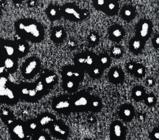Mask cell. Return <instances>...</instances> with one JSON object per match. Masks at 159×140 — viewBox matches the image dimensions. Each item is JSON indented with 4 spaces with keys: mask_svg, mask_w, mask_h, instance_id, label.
<instances>
[{
    "mask_svg": "<svg viewBox=\"0 0 159 140\" xmlns=\"http://www.w3.org/2000/svg\"><path fill=\"white\" fill-rule=\"evenodd\" d=\"M15 28L17 35L25 41L39 43L44 38L45 30L39 22L32 18H22L16 21Z\"/></svg>",
    "mask_w": 159,
    "mask_h": 140,
    "instance_id": "cell-1",
    "label": "cell"
},
{
    "mask_svg": "<svg viewBox=\"0 0 159 140\" xmlns=\"http://www.w3.org/2000/svg\"><path fill=\"white\" fill-rule=\"evenodd\" d=\"M115 7V5L113 3H109L108 5V9L110 10H113L114 9Z\"/></svg>",
    "mask_w": 159,
    "mask_h": 140,
    "instance_id": "cell-38",
    "label": "cell"
},
{
    "mask_svg": "<svg viewBox=\"0 0 159 140\" xmlns=\"http://www.w3.org/2000/svg\"><path fill=\"white\" fill-rule=\"evenodd\" d=\"M4 40L3 39L0 38V50L2 48V44H3Z\"/></svg>",
    "mask_w": 159,
    "mask_h": 140,
    "instance_id": "cell-44",
    "label": "cell"
},
{
    "mask_svg": "<svg viewBox=\"0 0 159 140\" xmlns=\"http://www.w3.org/2000/svg\"><path fill=\"white\" fill-rule=\"evenodd\" d=\"M18 37V36H17ZM18 37L15 41V54L17 58H21L25 57L29 52L30 46L26 41Z\"/></svg>",
    "mask_w": 159,
    "mask_h": 140,
    "instance_id": "cell-11",
    "label": "cell"
},
{
    "mask_svg": "<svg viewBox=\"0 0 159 140\" xmlns=\"http://www.w3.org/2000/svg\"><path fill=\"white\" fill-rule=\"evenodd\" d=\"M146 95L144 88L141 86L134 87L132 91V97L133 99L138 102L144 100Z\"/></svg>",
    "mask_w": 159,
    "mask_h": 140,
    "instance_id": "cell-22",
    "label": "cell"
},
{
    "mask_svg": "<svg viewBox=\"0 0 159 140\" xmlns=\"http://www.w3.org/2000/svg\"><path fill=\"white\" fill-rule=\"evenodd\" d=\"M37 124H34V123H32V124H30V128L32 129H35L36 128H37Z\"/></svg>",
    "mask_w": 159,
    "mask_h": 140,
    "instance_id": "cell-39",
    "label": "cell"
},
{
    "mask_svg": "<svg viewBox=\"0 0 159 140\" xmlns=\"http://www.w3.org/2000/svg\"><path fill=\"white\" fill-rule=\"evenodd\" d=\"M41 63L37 57H30L25 60L22 66V76L25 79L33 78L39 72L41 69Z\"/></svg>",
    "mask_w": 159,
    "mask_h": 140,
    "instance_id": "cell-5",
    "label": "cell"
},
{
    "mask_svg": "<svg viewBox=\"0 0 159 140\" xmlns=\"http://www.w3.org/2000/svg\"><path fill=\"white\" fill-rule=\"evenodd\" d=\"M111 62V57L107 53H102L98 55L97 64L103 70L110 67Z\"/></svg>",
    "mask_w": 159,
    "mask_h": 140,
    "instance_id": "cell-21",
    "label": "cell"
},
{
    "mask_svg": "<svg viewBox=\"0 0 159 140\" xmlns=\"http://www.w3.org/2000/svg\"><path fill=\"white\" fill-rule=\"evenodd\" d=\"M18 59L16 57H4L2 63L9 74L14 73L16 71L18 65Z\"/></svg>",
    "mask_w": 159,
    "mask_h": 140,
    "instance_id": "cell-17",
    "label": "cell"
},
{
    "mask_svg": "<svg viewBox=\"0 0 159 140\" xmlns=\"http://www.w3.org/2000/svg\"><path fill=\"white\" fill-rule=\"evenodd\" d=\"M42 83L50 90L58 82V77L56 74L51 70L46 69L41 72L39 77Z\"/></svg>",
    "mask_w": 159,
    "mask_h": 140,
    "instance_id": "cell-9",
    "label": "cell"
},
{
    "mask_svg": "<svg viewBox=\"0 0 159 140\" xmlns=\"http://www.w3.org/2000/svg\"><path fill=\"white\" fill-rule=\"evenodd\" d=\"M125 75L123 70L118 67H112L108 73V78L111 82L115 85L121 83L125 79Z\"/></svg>",
    "mask_w": 159,
    "mask_h": 140,
    "instance_id": "cell-13",
    "label": "cell"
},
{
    "mask_svg": "<svg viewBox=\"0 0 159 140\" xmlns=\"http://www.w3.org/2000/svg\"><path fill=\"white\" fill-rule=\"evenodd\" d=\"M150 33V26L149 23L145 22L142 23L138 28L137 31L136 37L146 42L149 38Z\"/></svg>",
    "mask_w": 159,
    "mask_h": 140,
    "instance_id": "cell-18",
    "label": "cell"
},
{
    "mask_svg": "<svg viewBox=\"0 0 159 140\" xmlns=\"http://www.w3.org/2000/svg\"><path fill=\"white\" fill-rule=\"evenodd\" d=\"M132 73L136 77H143L146 73L145 67L142 63H136Z\"/></svg>",
    "mask_w": 159,
    "mask_h": 140,
    "instance_id": "cell-26",
    "label": "cell"
},
{
    "mask_svg": "<svg viewBox=\"0 0 159 140\" xmlns=\"http://www.w3.org/2000/svg\"><path fill=\"white\" fill-rule=\"evenodd\" d=\"M52 107L57 111H68L72 110L70 96L63 95L55 97L52 101Z\"/></svg>",
    "mask_w": 159,
    "mask_h": 140,
    "instance_id": "cell-8",
    "label": "cell"
},
{
    "mask_svg": "<svg viewBox=\"0 0 159 140\" xmlns=\"http://www.w3.org/2000/svg\"><path fill=\"white\" fill-rule=\"evenodd\" d=\"M80 83L68 79H62V86L64 90L69 93H74L78 89Z\"/></svg>",
    "mask_w": 159,
    "mask_h": 140,
    "instance_id": "cell-20",
    "label": "cell"
},
{
    "mask_svg": "<svg viewBox=\"0 0 159 140\" xmlns=\"http://www.w3.org/2000/svg\"><path fill=\"white\" fill-rule=\"evenodd\" d=\"M112 56L116 59H119L122 57L123 54V50L121 46L116 45L112 48L111 50Z\"/></svg>",
    "mask_w": 159,
    "mask_h": 140,
    "instance_id": "cell-27",
    "label": "cell"
},
{
    "mask_svg": "<svg viewBox=\"0 0 159 140\" xmlns=\"http://www.w3.org/2000/svg\"><path fill=\"white\" fill-rule=\"evenodd\" d=\"M20 99L17 84L11 82L7 76L0 77V103L14 104Z\"/></svg>",
    "mask_w": 159,
    "mask_h": 140,
    "instance_id": "cell-3",
    "label": "cell"
},
{
    "mask_svg": "<svg viewBox=\"0 0 159 140\" xmlns=\"http://www.w3.org/2000/svg\"><path fill=\"white\" fill-rule=\"evenodd\" d=\"M99 37L95 33H91L88 37L89 43L92 46H95L98 44L99 41Z\"/></svg>",
    "mask_w": 159,
    "mask_h": 140,
    "instance_id": "cell-30",
    "label": "cell"
},
{
    "mask_svg": "<svg viewBox=\"0 0 159 140\" xmlns=\"http://www.w3.org/2000/svg\"><path fill=\"white\" fill-rule=\"evenodd\" d=\"M13 122V121L12 120H11V119L7 120V124H12Z\"/></svg>",
    "mask_w": 159,
    "mask_h": 140,
    "instance_id": "cell-45",
    "label": "cell"
},
{
    "mask_svg": "<svg viewBox=\"0 0 159 140\" xmlns=\"http://www.w3.org/2000/svg\"><path fill=\"white\" fill-rule=\"evenodd\" d=\"M119 114L123 120L130 121L133 119L134 114V107L131 105L125 104L120 107Z\"/></svg>",
    "mask_w": 159,
    "mask_h": 140,
    "instance_id": "cell-15",
    "label": "cell"
},
{
    "mask_svg": "<svg viewBox=\"0 0 159 140\" xmlns=\"http://www.w3.org/2000/svg\"><path fill=\"white\" fill-rule=\"evenodd\" d=\"M125 127L120 122H114L111 128V135L113 140H124L126 134Z\"/></svg>",
    "mask_w": 159,
    "mask_h": 140,
    "instance_id": "cell-12",
    "label": "cell"
},
{
    "mask_svg": "<svg viewBox=\"0 0 159 140\" xmlns=\"http://www.w3.org/2000/svg\"><path fill=\"white\" fill-rule=\"evenodd\" d=\"M135 62H130L128 63L126 65V69L129 72L132 73L134 67L135 65Z\"/></svg>",
    "mask_w": 159,
    "mask_h": 140,
    "instance_id": "cell-32",
    "label": "cell"
},
{
    "mask_svg": "<svg viewBox=\"0 0 159 140\" xmlns=\"http://www.w3.org/2000/svg\"><path fill=\"white\" fill-rule=\"evenodd\" d=\"M13 131L15 134L20 139H23L25 137V133H24L23 127L20 124H18L14 128Z\"/></svg>",
    "mask_w": 159,
    "mask_h": 140,
    "instance_id": "cell-28",
    "label": "cell"
},
{
    "mask_svg": "<svg viewBox=\"0 0 159 140\" xmlns=\"http://www.w3.org/2000/svg\"><path fill=\"white\" fill-rule=\"evenodd\" d=\"M98 55L90 51L83 52L76 54L74 58L75 65L87 71L97 64Z\"/></svg>",
    "mask_w": 159,
    "mask_h": 140,
    "instance_id": "cell-4",
    "label": "cell"
},
{
    "mask_svg": "<svg viewBox=\"0 0 159 140\" xmlns=\"http://www.w3.org/2000/svg\"><path fill=\"white\" fill-rule=\"evenodd\" d=\"M124 32L119 27H113L109 32V38L112 41L118 43L123 38Z\"/></svg>",
    "mask_w": 159,
    "mask_h": 140,
    "instance_id": "cell-23",
    "label": "cell"
},
{
    "mask_svg": "<svg viewBox=\"0 0 159 140\" xmlns=\"http://www.w3.org/2000/svg\"><path fill=\"white\" fill-rule=\"evenodd\" d=\"M145 43L138 37L133 38L129 43V50L133 54H139L143 50Z\"/></svg>",
    "mask_w": 159,
    "mask_h": 140,
    "instance_id": "cell-19",
    "label": "cell"
},
{
    "mask_svg": "<svg viewBox=\"0 0 159 140\" xmlns=\"http://www.w3.org/2000/svg\"><path fill=\"white\" fill-rule=\"evenodd\" d=\"M98 4L99 6H103L104 4V0H98Z\"/></svg>",
    "mask_w": 159,
    "mask_h": 140,
    "instance_id": "cell-40",
    "label": "cell"
},
{
    "mask_svg": "<svg viewBox=\"0 0 159 140\" xmlns=\"http://www.w3.org/2000/svg\"><path fill=\"white\" fill-rule=\"evenodd\" d=\"M38 140H46V138L44 136L41 135L39 137Z\"/></svg>",
    "mask_w": 159,
    "mask_h": 140,
    "instance_id": "cell-43",
    "label": "cell"
},
{
    "mask_svg": "<svg viewBox=\"0 0 159 140\" xmlns=\"http://www.w3.org/2000/svg\"><path fill=\"white\" fill-rule=\"evenodd\" d=\"M66 37V33L64 28L60 26L53 28L51 32V40L55 43L61 44L64 41Z\"/></svg>",
    "mask_w": 159,
    "mask_h": 140,
    "instance_id": "cell-14",
    "label": "cell"
},
{
    "mask_svg": "<svg viewBox=\"0 0 159 140\" xmlns=\"http://www.w3.org/2000/svg\"><path fill=\"white\" fill-rule=\"evenodd\" d=\"M91 95L85 91L78 92L70 96L72 110L78 111L89 110Z\"/></svg>",
    "mask_w": 159,
    "mask_h": 140,
    "instance_id": "cell-6",
    "label": "cell"
},
{
    "mask_svg": "<svg viewBox=\"0 0 159 140\" xmlns=\"http://www.w3.org/2000/svg\"><path fill=\"white\" fill-rule=\"evenodd\" d=\"M152 45L154 48L157 49L159 48V38L158 37H156L153 39L152 41Z\"/></svg>",
    "mask_w": 159,
    "mask_h": 140,
    "instance_id": "cell-33",
    "label": "cell"
},
{
    "mask_svg": "<svg viewBox=\"0 0 159 140\" xmlns=\"http://www.w3.org/2000/svg\"><path fill=\"white\" fill-rule=\"evenodd\" d=\"M153 140H159V132L158 130L156 129V130L153 131L152 133L151 136Z\"/></svg>",
    "mask_w": 159,
    "mask_h": 140,
    "instance_id": "cell-34",
    "label": "cell"
},
{
    "mask_svg": "<svg viewBox=\"0 0 159 140\" xmlns=\"http://www.w3.org/2000/svg\"><path fill=\"white\" fill-rule=\"evenodd\" d=\"M54 129L55 131L57 132H59V133H60V132L62 130V129H61L59 126L57 125V124H55V125H54Z\"/></svg>",
    "mask_w": 159,
    "mask_h": 140,
    "instance_id": "cell-36",
    "label": "cell"
},
{
    "mask_svg": "<svg viewBox=\"0 0 159 140\" xmlns=\"http://www.w3.org/2000/svg\"><path fill=\"white\" fill-rule=\"evenodd\" d=\"M61 8L62 16L72 20H80L81 19L80 12L73 5L65 4L61 7Z\"/></svg>",
    "mask_w": 159,
    "mask_h": 140,
    "instance_id": "cell-10",
    "label": "cell"
},
{
    "mask_svg": "<svg viewBox=\"0 0 159 140\" xmlns=\"http://www.w3.org/2000/svg\"><path fill=\"white\" fill-rule=\"evenodd\" d=\"M103 70H104L101 67L97 64L89 69L87 72L91 77L97 79L99 78L102 76Z\"/></svg>",
    "mask_w": 159,
    "mask_h": 140,
    "instance_id": "cell-25",
    "label": "cell"
},
{
    "mask_svg": "<svg viewBox=\"0 0 159 140\" xmlns=\"http://www.w3.org/2000/svg\"><path fill=\"white\" fill-rule=\"evenodd\" d=\"M51 121H53V119L50 116H46L41 118L40 120V123L41 125H45Z\"/></svg>",
    "mask_w": 159,
    "mask_h": 140,
    "instance_id": "cell-31",
    "label": "cell"
},
{
    "mask_svg": "<svg viewBox=\"0 0 159 140\" xmlns=\"http://www.w3.org/2000/svg\"><path fill=\"white\" fill-rule=\"evenodd\" d=\"M144 100L146 104L149 106L153 105L156 102V98L153 94L146 95Z\"/></svg>",
    "mask_w": 159,
    "mask_h": 140,
    "instance_id": "cell-29",
    "label": "cell"
},
{
    "mask_svg": "<svg viewBox=\"0 0 159 140\" xmlns=\"http://www.w3.org/2000/svg\"><path fill=\"white\" fill-rule=\"evenodd\" d=\"M84 71L75 65L66 66L62 70V79H68L80 83L84 77Z\"/></svg>",
    "mask_w": 159,
    "mask_h": 140,
    "instance_id": "cell-7",
    "label": "cell"
},
{
    "mask_svg": "<svg viewBox=\"0 0 159 140\" xmlns=\"http://www.w3.org/2000/svg\"><path fill=\"white\" fill-rule=\"evenodd\" d=\"M102 107L101 99L99 97L91 96L89 103V110L93 111H99Z\"/></svg>",
    "mask_w": 159,
    "mask_h": 140,
    "instance_id": "cell-24",
    "label": "cell"
},
{
    "mask_svg": "<svg viewBox=\"0 0 159 140\" xmlns=\"http://www.w3.org/2000/svg\"><path fill=\"white\" fill-rule=\"evenodd\" d=\"M131 12L130 10H126L124 12V14L126 16H130L131 15Z\"/></svg>",
    "mask_w": 159,
    "mask_h": 140,
    "instance_id": "cell-37",
    "label": "cell"
},
{
    "mask_svg": "<svg viewBox=\"0 0 159 140\" xmlns=\"http://www.w3.org/2000/svg\"><path fill=\"white\" fill-rule=\"evenodd\" d=\"M154 82L153 79L151 78H149L147 79V85L148 86H152L153 85Z\"/></svg>",
    "mask_w": 159,
    "mask_h": 140,
    "instance_id": "cell-35",
    "label": "cell"
},
{
    "mask_svg": "<svg viewBox=\"0 0 159 140\" xmlns=\"http://www.w3.org/2000/svg\"><path fill=\"white\" fill-rule=\"evenodd\" d=\"M20 99L28 102H36L48 93L47 89L39 79L34 82H23L17 85Z\"/></svg>",
    "mask_w": 159,
    "mask_h": 140,
    "instance_id": "cell-2",
    "label": "cell"
},
{
    "mask_svg": "<svg viewBox=\"0 0 159 140\" xmlns=\"http://www.w3.org/2000/svg\"><path fill=\"white\" fill-rule=\"evenodd\" d=\"M14 2V3H20L22 2L23 0H11Z\"/></svg>",
    "mask_w": 159,
    "mask_h": 140,
    "instance_id": "cell-42",
    "label": "cell"
},
{
    "mask_svg": "<svg viewBox=\"0 0 159 140\" xmlns=\"http://www.w3.org/2000/svg\"><path fill=\"white\" fill-rule=\"evenodd\" d=\"M29 3L30 5V6H32V7H34L35 4H36V2L34 0H31Z\"/></svg>",
    "mask_w": 159,
    "mask_h": 140,
    "instance_id": "cell-41",
    "label": "cell"
},
{
    "mask_svg": "<svg viewBox=\"0 0 159 140\" xmlns=\"http://www.w3.org/2000/svg\"><path fill=\"white\" fill-rule=\"evenodd\" d=\"M46 15L52 21L59 20L62 16L61 8L57 5L51 4L46 10Z\"/></svg>",
    "mask_w": 159,
    "mask_h": 140,
    "instance_id": "cell-16",
    "label": "cell"
}]
</instances>
